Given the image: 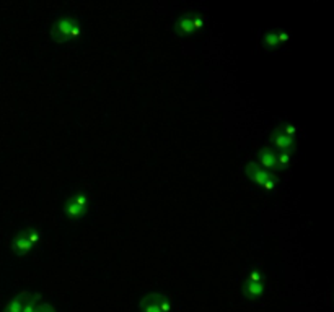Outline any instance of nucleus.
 I'll return each instance as SVG.
<instances>
[{
    "mask_svg": "<svg viewBox=\"0 0 334 312\" xmlns=\"http://www.w3.org/2000/svg\"><path fill=\"white\" fill-rule=\"evenodd\" d=\"M263 46L266 48L267 50L271 49H276L279 43H277V38H276V31H267L263 34Z\"/></svg>",
    "mask_w": 334,
    "mask_h": 312,
    "instance_id": "obj_12",
    "label": "nucleus"
},
{
    "mask_svg": "<svg viewBox=\"0 0 334 312\" xmlns=\"http://www.w3.org/2000/svg\"><path fill=\"white\" fill-rule=\"evenodd\" d=\"M152 299L157 302V306L160 307L161 312H170L171 311V302L168 299V296L161 295V293H152Z\"/></svg>",
    "mask_w": 334,
    "mask_h": 312,
    "instance_id": "obj_10",
    "label": "nucleus"
},
{
    "mask_svg": "<svg viewBox=\"0 0 334 312\" xmlns=\"http://www.w3.org/2000/svg\"><path fill=\"white\" fill-rule=\"evenodd\" d=\"M281 132L285 135V137H289L294 140V137L297 133H299V127L297 125H292V124H284L282 125V129H281Z\"/></svg>",
    "mask_w": 334,
    "mask_h": 312,
    "instance_id": "obj_17",
    "label": "nucleus"
},
{
    "mask_svg": "<svg viewBox=\"0 0 334 312\" xmlns=\"http://www.w3.org/2000/svg\"><path fill=\"white\" fill-rule=\"evenodd\" d=\"M276 38H277V43H287L290 38L289 31L285 30V28H281V30H276Z\"/></svg>",
    "mask_w": 334,
    "mask_h": 312,
    "instance_id": "obj_19",
    "label": "nucleus"
},
{
    "mask_svg": "<svg viewBox=\"0 0 334 312\" xmlns=\"http://www.w3.org/2000/svg\"><path fill=\"white\" fill-rule=\"evenodd\" d=\"M80 34H82V25L77 20H73L72 26H70V33H69V41H70V39H77Z\"/></svg>",
    "mask_w": 334,
    "mask_h": 312,
    "instance_id": "obj_18",
    "label": "nucleus"
},
{
    "mask_svg": "<svg viewBox=\"0 0 334 312\" xmlns=\"http://www.w3.org/2000/svg\"><path fill=\"white\" fill-rule=\"evenodd\" d=\"M290 160H292V153L290 151H279V153H277V155H276L277 171L285 169V167L290 164Z\"/></svg>",
    "mask_w": 334,
    "mask_h": 312,
    "instance_id": "obj_11",
    "label": "nucleus"
},
{
    "mask_svg": "<svg viewBox=\"0 0 334 312\" xmlns=\"http://www.w3.org/2000/svg\"><path fill=\"white\" fill-rule=\"evenodd\" d=\"M30 296H31L30 293H21V295L15 296V297H13V299L7 304L5 312H21L23 307H25V304H26V301L30 299Z\"/></svg>",
    "mask_w": 334,
    "mask_h": 312,
    "instance_id": "obj_6",
    "label": "nucleus"
},
{
    "mask_svg": "<svg viewBox=\"0 0 334 312\" xmlns=\"http://www.w3.org/2000/svg\"><path fill=\"white\" fill-rule=\"evenodd\" d=\"M258 160H259V163H261V166L264 167V171H267V172L277 171L276 153L271 151L269 148H263V150L258 153Z\"/></svg>",
    "mask_w": 334,
    "mask_h": 312,
    "instance_id": "obj_3",
    "label": "nucleus"
},
{
    "mask_svg": "<svg viewBox=\"0 0 334 312\" xmlns=\"http://www.w3.org/2000/svg\"><path fill=\"white\" fill-rule=\"evenodd\" d=\"M248 281L251 283H263L264 281V275L259 268H251L248 273Z\"/></svg>",
    "mask_w": 334,
    "mask_h": 312,
    "instance_id": "obj_16",
    "label": "nucleus"
},
{
    "mask_svg": "<svg viewBox=\"0 0 334 312\" xmlns=\"http://www.w3.org/2000/svg\"><path fill=\"white\" fill-rule=\"evenodd\" d=\"M64 212H66L67 218H70V220H78V218H82V216L87 213L85 208L78 207V205H77V203H73L70 198L67 200V203H66V208H64Z\"/></svg>",
    "mask_w": 334,
    "mask_h": 312,
    "instance_id": "obj_8",
    "label": "nucleus"
},
{
    "mask_svg": "<svg viewBox=\"0 0 334 312\" xmlns=\"http://www.w3.org/2000/svg\"><path fill=\"white\" fill-rule=\"evenodd\" d=\"M191 21H193L194 30H201V28H204V25H206V18H202L201 15H193Z\"/></svg>",
    "mask_w": 334,
    "mask_h": 312,
    "instance_id": "obj_20",
    "label": "nucleus"
},
{
    "mask_svg": "<svg viewBox=\"0 0 334 312\" xmlns=\"http://www.w3.org/2000/svg\"><path fill=\"white\" fill-rule=\"evenodd\" d=\"M70 200L73 203H77L78 207L85 208V210H88V207H90V197H88L87 192H77L75 195H72Z\"/></svg>",
    "mask_w": 334,
    "mask_h": 312,
    "instance_id": "obj_14",
    "label": "nucleus"
},
{
    "mask_svg": "<svg viewBox=\"0 0 334 312\" xmlns=\"http://www.w3.org/2000/svg\"><path fill=\"white\" fill-rule=\"evenodd\" d=\"M175 30H176V33H179V34H191V33L194 31L191 16L189 15L181 16L179 20L175 23Z\"/></svg>",
    "mask_w": 334,
    "mask_h": 312,
    "instance_id": "obj_9",
    "label": "nucleus"
},
{
    "mask_svg": "<svg viewBox=\"0 0 334 312\" xmlns=\"http://www.w3.org/2000/svg\"><path fill=\"white\" fill-rule=\"evenodd\" d=\"M246 174L251 178L253 182H256L258 185H264V182H266L269 178H272V172L261 169V167L253 161H249L246 164Z\"/></svg>",
    "mask_w": 334,
    "mask_h": 312,
    "instance_id": "obj_2",
    "label": "nucleus"
},
{
    "mask_svg": "<svg viewBox=\"0 0 334 312\" xmlns=\"http://www.w3.org/2000/svg\"><path fill=\"white\" fill-rule=\"evenodd\" d=\"M23 236L26 237L28 242H30L31 246H38L41 242V237H43V234H41L39 230H35V228H30L28 231L23 232Z\"/></svg>",
    "mask_w": 334,
    "mask_h": 312,
    "instance_id": "obj_15",
    "label": "nucleus"
},
{
    "mask_svg": "<svg viewBox=\"0 0 334 312\" xmlns=\"http://www.w3.org/2000/svg\"><path fill=\"white\" fill-rule=\"evenodd\" d=\"M272 143H274V147L277 148L279 151H294V140L289 137H285L284 133L281 132V130H277V132H274V135H272Z\"/></svg>",
    "mask_w": 334,
    "mask_h": 312,
    "instance_id": "obj_4",
    "label": "nucleus"
},
{
    "mask_svg": "<svg viewBox=\"0 0 334 312\" xmlns=\"http://www.w3.org/2000/svg\"><path fill=\"white\" fill-rule=\"evenodd\" d=\"M12 249H13V252L18 254V255H26L31 249H33V246L28 242V239L23 236V232H21V234H18L15 239H13Z\"/></svg>",
    "mask_w": 334,
    "mask_h": 312,
    "instance_id": "obj_5",
    "label": "nucleus"
},
{
    "mask_svg": "<svg viewBox=\"0 0 334 312\" xmlns=\"http://www.w3.org/2000/svg\"><path fill=\"white\" fill-rule=\"evenodd\" d=\"M139 307L142 309V312H161L160 307L157 306V302L152 299V296L143 297V299L141 301V304H139Z\"/></svg>",
    "mask_w": 334,
    "mask_h": 312,
    "instance_id": "obj_13",
    "label": "nucleus"
},
{
    "mask_svg": "<svg viewBox=\"0 0 334 312\" xmlns=\"http://www.w3.org/2000/svg\"><path fill=\"white\" fill-rule=\"evenodd\" d=\"M245 295L249 299H261L264 295V283H251L248 281L245 286Z\"/></svg>",
    "mask_w": 334,
    "mask_h": 312,
    "instance_id": "obj_7",
    "label": "nucleus"
},
{
    "mask_svg": "<svg viewBox=\"0 0 334 312\" xmlns=\"http://www.w3.org/2000/svg\"><path fill=\"white\" fill-rule=\"evenodd\" d=\"M41 312H55V311L53 306H44V307H41Z\"/></svg>",
    "mask_w": 334,
    "mask_h": 312,
    "instance_id": "obj_21",
    "label": "nucleus"
},
{
    "mask_svg": "<svg viewBox=\"0 0 334 312\" xmlns=\"http://www.w3.org/2000/svg\"><path fill=\"white\" fill-rule=\"evenodd\" d=\"M73 20L75 18L72 15H64L54 21L53 28H51V36H53L55 43H66V41H69V33H70Z\"/></svg>",
    "mask_w": 334,
    "mask_h": 312,
    "instance_id": "obj_1",
    "label": "nucleus"
}]
</instances>
